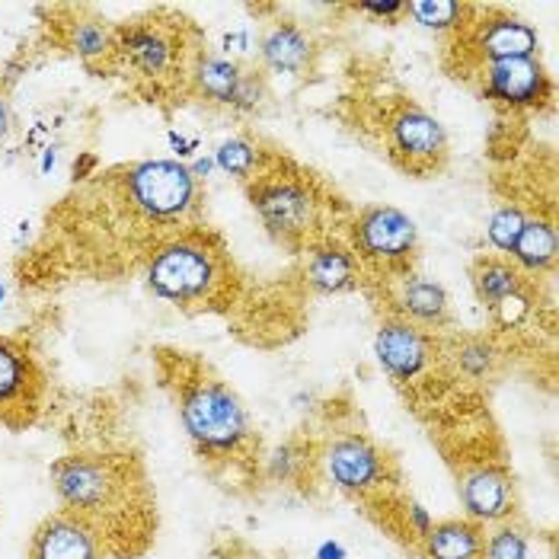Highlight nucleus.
I'll list each match as a JSON object with an SVG mask.
<instances>
[{
    "instance_id": "obj_5",
    "label": "nucleus",
    "mask_w": 559,
    "mask_h": 559,
    "mask_svg": "<svg viewBox=\"0 0 559 559\" xmlns=\"http://www.w3.org/2000/svg\"><path fill=\"white\" fill-rule=\"evenodd\" d=\"M126 202L154 224H176L199 202V182L179 160H138L122 173Z\"/></svg>"
},
{
    "instance_id": "obj_19",
    "label": "nucleus",
    "mask_w": 559,
    "mask_h": 559,
    "mask_svg": "<svg viewBox=\"0 0 559 559\" xmlns=\"http://www.w3.org/2000/svg\"><path fill=\"white\" fill-rule=\"evenodd\" d=\"M483 527L471 518H448L431 524L419 537L426 559H476L483 557Z\"/></svg>"
},
{
    "instance_id": "obj_34",
    "label": "nucleus",
    "mask_w": 559,
    "mask_h": 559,
    "mask_svg": "<svg viewBox=\"0 0 559 559\" xmlns=\"http://www.w3.org/2000/svg\"><path fill=\"white\" fill-rule=\"evenodd\" d=\"M221 48H224L227 55H243V51H250V48H253V36H250L247 29H234V33H224V39H221Z\"/></svg>"
},
{
    "instance_id": "obj_37",
    "label": "nucleus",
    "mask_w": 559,
    "mask_h": 559,
    "mask_svg": "<svg viewBox=\"0 0 559 559\" xmlns=\"http://www.w3.org/2000/svg\"><path fill=\"white\" fill-rule=\"evenodd\" d=\"M10 131H13V109H10V99H7V93L0 90V144L10 138Z\"/></svg>"
},
{
    "instance_id": "obj_24",
    "label": "nucleus",
    "mask_w": 559,
    "mask_h": 559,
    "mask_svg": "<svg viewBox=\"0 0 559 559\" xmlns=\"http://www.w3.org/2000/svg\"><path fill=\"white\" fill-rule=\"evenodd\" d=\"M471 13L474 7L457 0H406V16H413L423 29L431 33H451L467 26Z\"/></svg>"
},
{
    "instance_id": "obj_21",
    "label": "nucleus",
    "mask_w": 559,
    "mask_h": 559,
    "mask_svg": "<svg viewBox=\"0 0 559 559\" xmlns=\"http://www.w3.org/2000/svg\"><path fill=\"white\" fill-rule=\"evenodd\" d=\"M559 243H557V227L544 217H527L521 237H518L515 250L509 253V262L515 265L518 272H531V275H547L557 262Z\"/></svg>"
},
{
    "instance_id": "obj_13",
    "label": "nucleus",
    "mask_w": 559,
    "mask_h": 559,
    "mask_svg": "<svg viewBox=\"0 0 559 559\" xmlns=\"http://www.w3.org/2000/svg\"><path fill=\"white\" fill-rule=\"evenodd\" d=\"M461 506L474 524H506L515 515V479L499 464H476L457 483Z\"/></svg>"
},
{
    "instance_id": "obj_23",
    "label": "nucleus",
    "mask_w": 559,
    "mask_h": 559,
    "mask_svg": "<svg viewBox=\"0 0 559 559\" xmlns=\"http://www.w3.org/2000/svg\"><path fill=\"white\" fill-rule=\"evenodd\" d=\"M215 170L224 173V176H234L240 182H250L257 173H262V164H265V151L259 147L257 141L237 134V138H227L215 147Z\"/></svg>"
},
{
    "instance_id": "obj_4",
    "label": "nucleus",
    "mask_w": 559,
    "mask_h": 559,
    "mask_svg": "<svg viewBox=\"0 0 559 559\" xmlns=\"http://www.w3.org/2000/svg\"><path fill=\"white\" fill-rule=\"evenodd\" d=\"M247 199L265 234L288 250H301L320 227L323 202L317 186L304 173H257L247 182Z\"/></svg>"
},
{
    "instance_id": "obj_6",
    "label": "nucleus",
    "mask_w": 559,
    "mask_h": 559,
    "mask_svg": "<svg viewBox=\"0 0 559 559\" xmlns=\"http://www.w3.org/2000/svg\"><path fill=\"white\" fill-rule=\"evenodd\" d=\"M348 247L358 262H368L378 269H403L416 257L419 227L413 217L393 205H371L352 221Z\"/></svg>"
},
{
    "instance_id": "obj_11",
    "label": "nucleus",
    "mask_w": 559,
    "mask_h": 559,
    "mask_svg": "<svg viewBox=\"0 0 559 559\" xmlns=\"http://www.w3.org/2000/svg\"><path fill=\"white\" fill-rule=\"evenodd\" d=\"M43 374L36 358L20 343L0 336V419L7 426H23L39 406Z\"/></svg>"
},
{
    "instance_id": "obj_22",
    "label": "nucleus",
    "mask_w": 559,
    "mask_h": 559,
    "mask_svg": "<svg viewBox=\"0 0 559 559\" xmlns=\"http://www.w3.org/2000/svg\"><path fill=\"white\" fill-rule=\"evenodd\" d=\"M471 285H474L479 304H486L489 310L502 298L515 295L521 288H527L524 275L518 272L509 259L502 257H479L471 265Z\"/></svg>"
},
{
    "instance_id": "obj_33",
    "label": "nucleus",
    "mask_w": 559,
    "mask_h": 559,
    "mask_svg": "<svg viewBox=\"0 0 559 559\" xmlns=\"http://www.w3.org/2000/svg\"><path fill=\"white\" fill-rule=\"evenodd\" d=\"M167 141H170V151L176 154L179 164H192L199 157V151H202V141L195 134H186V131L170 129L167 131Z\"/></svg>"
},
{
    "instance_id": "obj_20",
    "label": "nucleus",
    "mask_w": 559,
    "mask_h": 559,
    "mask_svg": "<svg viewBox=\"0 0 559 559\" xmlns=\"http://www.w3.org/2000/svg\"><path fill=\"white\" fill-rule=\"evenodd\" d=\"M189 78L199 96H205L209 103L217 106H230L237 84L243 78V68L227 58V55H215V51H199L192 58V68H189Z\"/></svg>"
},
{
    "instance_id": "obj_8",
    "label": "nucleus",
    "mask_w": 559,
    "mask_h": 559,
    "mask_svg": "<svg viewBox=\"0 0 559 559\" xmlns=\"http://www.w3.org/2000/svg\"><path fill=\"white\" fill-rule=\"evenodd\" d=\"M388 138L393 160L413 173L438 170L448 157V131L416 103H403L390 116Z\"/></svg>"
},
{
    "instance_id": "obj_18",
    "label": "nucleus",
    "mask_w": 559,
    "mask_h": 559,
    "mask_svg": "<svg viewBox=\"0 0 559 559\" xmlns=\"http://www.w3.org/2000/svg\"><path fill=\"white\" fill-rule=\"evenodd\" d=\"M396 317L423 326V330H435V326H444L448 323V292L444 285L423 278V275H406L400 292H396Z\"/></svg>"
},
{
    "instance_id": "obj_29",
    "label": "nucleus",
    "mask_w": 559,
    "mask_h": 559,
    "mask_svg": "<svg viewBox=\"0 0 559 559\" xmlns=\"http://www.w3.org/2000/svg\"><path fill=\"white\" fill-rule=\"evenodd\" d=\"M489 313H492V323L499 330H521L531 320V313H534V298H531L527 288H521L515 295L502 298Z\"/></svg>"
},
{
    "instance_id": "obj_30",
    "label": "nucleus",
    "mask_w": 559,
    "mask_h": 559,
    "mask_svg": "<svg viewBox=\"0 0 559 559\" xmlns=\"http://www.w3.org/2000/svg\"><path fill=\"white\" fill-rule=\"evenodd\" d=\"M262 99H265V74H259V71H243V78H240L237 93H234V99H230L227 109L247 116V112H257L259 106H262Z\"/></svg>"
},
{
    "instance_id": "obj_9",
    "label": "nucleus",
    "mask_w": 559,
    "mask_h": 559,
    "mask_svg": "<svg viewBox=\"0 0 559 559\" xmlns=\"http://www.w3.org/2000/svg\"><path fill=\"white\" fill-rule=\"evenodd\" d=\"M479 96L512 109V112H527V109H544L554 99V81L540 58H515V61H499V64H483L479 74Z\"/></svg>"
},
{
    "instance_id": "obj_35",
    "label": "nucleus",
    "mask_w": 559,
    "mask_h": 559,
    "mask_svg": "<svg viewBox=\"0 0 559 559\" xmlns=\"http://www.w3.org/2000/svg\"><path fill=\"white\" fill-rule=\"evenodd\" d=\"M96 167H99V157H96L93 151H81V154H78V160H74V167H71V173H74V182H86V179L96 173Z\"/></svg>"
},
{
    "instance_id": "obj_39",
    "label": "nucleus",
    "mask_w": 559,
    "mask_h": 559,
    "mask_svg": "<svg viewBox=\"0 0 559 559\" xmlns=\"http://www.w3.org/2000/svg\"><path fill=\"white\" fill-rule=\"evenodd\" d=\"M55 164H58V147H55V144H48V147H43V160H39V173H43V176H48V173L55 170Z\"/></svg>"
},
{
    "instance_id": "obj_10",
    "label": "nucleus",
    "mask_w": 559,
    "mask_h": 559,
    "mask_svg": "<svg viewBox=\"0 0 559 559\" xmlns=\"http://www.w3.org/2000/svg\"><path fill=\"white\" fill-rule=\"evenodd\" d=\"M374 358L390 381L409 384L431 365L435 343L423 326H416L403 317H390L374 333Z\"/></svg>"
},
{
    "instance_id": "obj_3",
    "label": "nucleus",
    "mask_w": 559,
    "mask_h": 559,
    "mask_svg": "<svg viewBox=\"0 0 559 559\" xmlns=\"http://www.w3.org/2000/svg\"><path fill=\"white\" fill-rule=\"evenodd\" d=\"M144 282L154 298L176 307H205L227 285V265L217 250L199 237H173L151 250Z\"/></svg>"
},
{
    "instance_id": "obj_31",
    "label": "nucleus",
    "mask_w": 559,
    "mask_h": 559,
    "mask_svg": "<svg viewBox=\"0 0 559 559\" xmlns=\"http://www.w3.org/2000/svg\"><path fill=\"white\" fill-rule=\"evenodd\" d=\"M355 13H365L378 23H396L400 16H406V0H358L352 3Z\"/></svg>"
},
{
    "instance_id": "obj_32",
    "label": "nucleus",
    "mask_w": 559,
    "mask_h": 559,
    "mask_svg": "<svg viewBox=\"0 0 559 559\" xmlns=\"http://www.w3.org/2000/svg\"><path fill=\"white\" fill-rule=\"evenodd\" d=\"M301 464L304 457L295 451V444H285V448H278V451L272 454V461H269V476H272L275 483H288V479L298 476Z\"/></svg>"
},
{
    "instance_id": "obj_38",
    "label": "nucleus",
    "mask_w": 559,
    "mask_h": 559,
    "mask_svg": "<svg viewBox=\"0 0 559 559\" xmlns=\"http://www.w3.org/2000/svg\"><path fill=\"white\" fill-rule=\"evenodd\" d=\"M189 167V173H192V179L199 182V179H209L212 173H215V157L209 154V157H195L192 164H186Z\"/></svg>"
},
{
    "instance_id": "obj_43",
    "label": "nucleus",
    "mask_w": 559,
    "mask_h": 559,
    "mask_svg": "<svg viewBox=\"0 0 559 559\" xmlns=\"http://www.w3.org/2000/svg\"><path fill=\"white\" fill-rule=\"evenodd\" d=\"M476 559H483V557H476Z\"/></svg>"
},
{
    "instance_id": "obj_7",
    "label": "nucleus",
    "mask_w": 559,
    "mask_h": 559,
    "mask_svg": "<svg viewBox=\"0 0 559 559\" xmlns=\"http://www.w3.org/2000/svg\"><path fill=\"white\" fill-rule=\"evenodd\" d=\"M323 467L336 489L348 496H368L384 489L393 476L390 457L365 435H340L323 451Z\"/></svg>"
},
{
    "instance_id": "obj_41",
    "label": "nucleus",
    "mask_w": 559,
    "mask_h": 559,
    "mask_svg": "<svg viewBox=\"0 0 559 559\" xmlns=\"http://www.w3.org/2000/svg\"><path fill=\"white\" fill-rule=\"evenodd\" d=\"M3 301H7V285L0 282V307H3Z\"/></svg>"
},
{
    "instance_id": "obj_15",
    "label": "nucleus",
    "mask_w": 559,
    "mask_h": 559,
    "mask_svg": "<svg viewBox=\"0 0 559 559\" xmlns=\"http://www.w3.org/2000/svg\"><path fill=\"white\" fill-rule=\"evenodd\" d=\"M103 534L74 512H58L48 515L36 527L33 544H29V559H103Z\"/></svg>"
},
{
    "instance_id": "obj_26",
    "label": "nucleus",
    "mask_w": 559,
    "mask_h": 559,
    "mask_svg": "<svg viewBox=\"0 0 559 559\" xmlns=\"http://www.w3.org/2000/svg\"><path fill=\"white\" fill-rule=\"evenodd\" d=\"M524 224H527V215L518 205H499L489 215V221H486V240H489V247L499 250L502 257H509L515 250Z\"/></svg>"
},
{
    "instance_id": "obj_40",
    "label": "nucleus",
    "mask_w": 559,
    "mask_h": 559,
    "mask_svg": "<svg viewBox=\"0 0 559 559\" xmlns=\"http://www.w3.org/2000/svg\"><path fill=\"white\" fill-rule=\"evenodd\" d=\"M317 559H345L343 544H336V540H326V544L317 550Z\"/></svg>"
},
{
    "instance_id": "obj_27",
    "label": "nucleus",
    "mask_w": 559,
    "mask_h": 559,
    "mask_svg": "<svg viewBox=\"0 0 559 559\" xmlns=\"http://www.w3.org/2000/svg\"><path fill=\"white\" fill-rule=\"evenodd\" d=\"M454 361H457L461 374H467V378H474V381H483V378L492 374V368H496V361H499V352H496V345L489 343V340L471 336V340L457 343V348H454Z\"/></svg>"
},
{
    "instance_id": "obj_2",
    "label": "nucleus",
    "mask_w": 559,
    "mask_h": 559,
    "mask_svg": "<svg viewBox=\"0 0 559 559\" xmlns=\"http://www.w3.org/2000/svg\"><path fill=\"white\" fill-rule=\"evenodd\" d=\"M51 486L61 506L74 515L86 518L99 534L112 527V521L126 515V502L131 506L129 464L106 454H71L51 464Z\"/></svg>"
},
{
    "instance_id": "obj_12",
    "label": "nucleus",
    "mask_w": 559,
    "mask_h": 559,
    "mask_svg": "<svg viewBox=\"0 0 559 559\" xmlns=\"http://www.w3.org/2000/svg\"><path fill=\"white\" fill-rule=\"evenodd\" d=\"M116 55H122L131 68L151 81L167 78L179 61V39L167 26L151 20H134L112 29Z\"/></svg>"
},
{
    "instance_id": "obj_16",
    "label": "nucleus",
    "mask_w": 559,
    "mask_h": 559,
    "mask_svg": "<svg viewBox=\"0 0 559 559\" xmlns=\"http://www.w3.org/2000/svg\"><path fill=\"white\" fill-rule=\"evenodd\" d=\"M304 278L317 295H345L358 288L361 262L352 253V247L343 240H317L307 247Z\"/></svg>"
},
{
    "instance_id": "obj_17",
    "label": "nucleus",
    "mask_w": 559,
    "mask_h": 559,
    "mask_svg": "<svg viewBox=\"0 0 559 559\" xmlns=\"http://www.w3.org/2000/svg\"><path fill=\"white\" fill-rule=\"evenodd\" d=\"M313 58H317L313 36L292 20L272 23L259 39V64L269 74L298 78L304 71H310Z\"/></svg>"
},
{
    "instance_id": "obj_42",
    "label": "nucleus",
    "mask_w": 559,
    "mask_h": 559,
    "mask_svg": "<svg viewBox=\"0 0 559 559\" xmlns=\"http://www.w3.org/2000/svg\"><path fill=\"white\" fill-rule=\"evenodd\" d=\"M221 559H253V557H230V554H227V557H221Z\"/></svg>"
},
{
    "instance_id": "obj_1",
    "label": "nucleus",
    "mask_w": 559,
    "mask_h": 559,
    "mask_svg": "<svg viewBox=\"0 0 559 559\" xmlns=\"http://www.w3.org/2000/svg\"><path fill=\"white\" fill-rule=\"evenodd\" d=\"M176 403L182 429L205 461H230L250 444L253 426L243 400L209 371L182 378Z\"/></svg>"
},
{
    "instance_id": "obj_25",
    "label": "nucleus",
    "mask_w": 559,
    "mask_h": 559,
    "mask_svg": "<svg viewBox=\"0 0 559 559\" xmlns=\"http://www.w3.org/2000/svg\"><path fill=\"white\" fill-rule=\"evenodd\" d=\"M71 48L78 58L96 61V58H109L116 51L112 43V29L103 20H78L71 26Z\"/></svg>"
},
{
    "instance_id": "obj_28",
    "label": "nucleus",
    "mask_w": 559,
    "mask_h": 559,
    "mask_svg": "<svg viewBox=\"0 0 559 559\" xmlns=\"http://www.w3.org/2000/svg\"><path fill=\"white\" fill-rule=\"evenodd\" d=\"M483 559H527V534L512 524H496V531L483 537Z\"/></svg>"
},
{
    "instance_id": "obj_36",
    "label": "nucleus",
    "mask_w": 559,
    "mask_h": 559,
    "mask_svg": "<svg viewBox=\"0 0 559 559\" xmlns=\"http://www.w3.org/2000/svg\"><path fill=\"white\" fill-rule=\"evenodd\" d=\"M406 518H409V524H413V531H416L419 537H423V534L429 531L431 524H435L429 512H426V509H423L419 502H406Z\"/></svg>"
},
{
    "instance_id": "obj_14",
    "label": "nucleus",
    "mask_w": 559,
    "mask_h": 559,
    "mask_svg": "<svg viewBox=\"0 0 559 559\" xmlns=\"http://www.w3.org/2000/svg\"><path fill=\"white\" fill-rule=\"evenodd\" d=\"M471 45H474L479 64H499V61L540 55L537 29L515 13H506V10H489L483 20H474Z\"/></svg>"
}]
</instances>
